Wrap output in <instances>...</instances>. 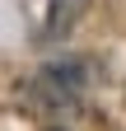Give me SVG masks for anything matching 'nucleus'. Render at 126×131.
<instances>
[{"label": "nucleus", "instance_id": "f257e3e1", "mask_svg": "<svg viewBox=\"0 0 126 131\" xmlns=\"http://www.w3.org/2000/svg\"><path fill=\"white\" fill-rule=\"evenodd\" d=\"M84 9H89V0H52L47 5V24H42V38L47 42H56V38H66V33L84 19Z\"/></svg>", "mask_w": 126, "mask_h": 131}]
</instances>
